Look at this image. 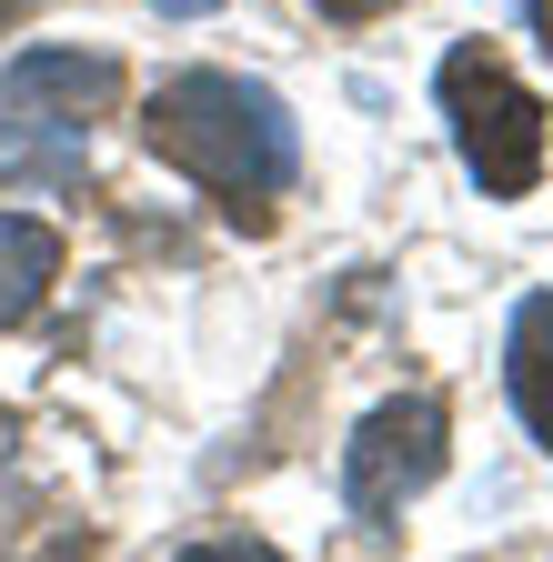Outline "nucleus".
I'll use <instances>...</instances> for the list:
<instances>
[{
  "label": "nucleus",
  "instance_id": "nucleus-1",
  "mask_svg": "<svg viewBox=\"0 0 553 562\" xmlns=\"http://www.w3.org/2000/svg\"><path fill=\"white\" fill-rule=\"evenodd\" d=\"M142 131L172 171H191L252 232H262V201L292 191V171H302V121L283 111L272 81H242V70H181V81H162Z\"/></svg>",
  "mask_w": 553,
  "mask_h": 562
},
{
  "label": "nucleus",
  "instance_id": "nucleus-2",
  "mask_svg": "<svg viewBox=\"0 0 553 562\" xmlns=\"http://www.w3.org/2000/svg\"><path fill=\"white\" fill-rule=\"evenodd\" d=\"M121 101V70L101 50H21L0 70V181L71 191L91 161V121Z\"/></svg>",
  "mask_w": 553,
  "mask_h": 562
},
{
  "label": "nucleus",
  "instance_id": "nucleus-3",
  "mask_svg": "<svg viewBox=\"0 0 553 562\" xmlns=\"http://www.w3.org/2000/svg\"><path fill=\"white\" fill-rule=\"evenodd\" d=\"M433 91H443V111H453L463 171L494 191V201H523V191L543 181V101H533L483 41L443 50V81H433Z\"/></svg>",
  "mask_w": 553,
  "mask_h": 562
},
{
  "label": "nucleus",
  "instance_id": "nucleus-4",
  "mask_svg": "<svg viewBox=\"0 0 553 562\" xmlns=\"http://www.w3.org/2000/svg\"><path fill=\"white\" fill-rule=\"evenodd\" d=\"M443 482V402L433 392H402L383 402L353 442H342V503H353V522L392 532L402 503H423V492Z\"/></svg>",
  "mask_w": 553,
  "mask_h": 562
},
{
  "label": "nucleus",
  "instance_id": "nucleus-5",
  "mask_svg": "<svg viewBox=\"0 0 553 562\" xmlns=\"http://www.w3.org/2000/svg\"><path fill=\"white\" fill-rule=\"evenodd\" d=\"M504 382H513L523 432L553 452V292L513 302V331H504Z\"/></svg>",
  "mask_w": 553,
  "mask_h": 562
},
{
  "label": "nucleus",
  "instance_id": "nucleus-6",
  "mask_svg": "<svg viewBox=\"0 0 553 562\" xmlns=\"http://www.w3.org/2000/svg\"><path fill=\"white\" fill-rule=\"evenodd\" d=\"M51 281H60V232L31 222V211H0V322L41 312Z\"/></svg>",
  "mask_w": 553,
  "mask_h": 562
},
{
  "label": "nucleus",
  "instance_id": "nucleus-7",
  "mask_svg": "<svg viewBox=\"0 0 553 562\" xmlns=\"http://www.w3.org/2000/svg\"><path fill=\"white\" fill-rule=\"evenodd\" d=\"M181 562H283V552H272V542H191Z\"/></svg>",
  "mask_w": 553,
  "mask_h": 562
},
{
  "label": "nucleus",
  "instance_id": "nucleus-8",
  "mask_svg": "<svg viewBox=\"0 0 553 562\" xmlns=\"http://www.w3.org/2000/svg\"><path fill=\"white\" fill-rule=\"evenodd\" d=\"M312 11H322V21H383L392 0H312Z\"/></svg>",
  "mask_w": 553,
  "mask_h": 562
},
{
  "label": "nucleus",
  "instance_id": "nucleus-9",
  "mask_svg": "<svg viewBox=\"0 0 553 562\" xmlns=\"http://www.w3.org/2000/svg\"><path fill=\"white\" fill-rule=\"evenodd\" d=\"M523 11H533V31H543V50H553V0H523Z\"/></svg>",
  "mask_w": 553,
  "mask_h": 562
},
{
  "label": "nucleus",
  "instance_id": "nucleus-10",
  "mask_svg": "<svg viewBox=\"0 0 553 562\" xmlns=\"http://www.w3.org/2000/svg\"><path fill=\"white\" fill-rule=\"evenodd\" d=\"M162 11H172V21H191V11H222V0H162Z\"/></svg>",
  "mask_w": 553,
  "mask_h": 562
}]
</instances>
